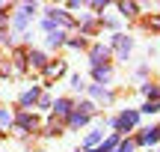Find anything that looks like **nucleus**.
<instances>
[{
  "instance_id": "20",
  "label": "nucleus",
  "mask_w": 160,
  "mask_h": 152,
  "mask_svg": "<svg viewBox=\"0 0 160 152\" xmlns=\"http://www.w3.org/2000/svg\"><path fill=\"white\" fill-rule=\"evenodd\" d=\"M119 143H122V137H119V134H110V137H104V140H101V146H98L95 152H113Z\"/></svg>"
},
{
  "instance_id": "1",
  "label": "nucleus",
  "mask_w": 160,
  "mask_h": 152,
  "mask_svg": "<svg viewBox=\"0 0 160 152\" xmlns=\"http://www.w3.org/2000/svg\"><path fill=\"white\" fill-rule=\"evenodd\" d=\"M110 125H113V134H128V131H137L139 125V111L137 107H125V111H119L113 119H107Z\"/></svg>"
},
{
  "instance_id": "29",
  "label": "nucleus",
  "mask_w": 160,
  "mask_h": 152,
  "mask_svg": "<svg viewBox=\"0 0 160 152\" xmlns=\"http://www.w3.org/2000/svg\"><path fill=\"white\" fill-rule=\"evenodd\" d=\"M36 105H39L42 111H51V105H53V99H51V95H48V93H42V95H39V101H36Z\"/></svg>"
},
{
  "instance_id": "15",
  "label": "nucleus",
  "mask_w": 160,
  "mask_h": 152,
  "mask_svg": "<svg viewBox=\"0 0 160 152\" xmlns=\"http://www.w3.org/2000/svg\"><path fill=\"white\" fill-rule=\"evenodd\" d=\"M139 93L145 95V101H160V84L145 81V84H139Z\"/></svg>"
},
{
  "instance_id": "11",
  "label": "nucleus",
  "mask_w": 160,
  "mask_h": 152,
  "mask_svg": "<svg viewBox=\"0 0 160 152\" xmlns=\"http://www.w3.org/2000/svg\"><path fill=\"white\" fill-rule=\"evenodd\" d=\"M86 93H89L95 101H101V105H113V101H116V95L110 93V87H98V84H89V87H86Z\"/></svg>"
},
{
  "instance_id": "30",
  "label": "nucleus",
  "mask_w": 160,
  "mask_h": 152,
  "mask_svg": "<svg viewBox=\"0 0 160 152\" xmlns=\"http://www.w3.org/2000/svg\"><path fill=\"white\" fill-rule=\"evenodd\" d=\"M107 6H110L107 0H95V3H89V9H95L98 15H104V9H107Z\"/></svg>"
},
{
  "instance_id": "21",
  "label": "nucleus",
  "mask_w": 160,
  "mask_h": 152,
  "mask_svg": "<svg viewBox=\"0 0 160 152\" xmlns=\"http://www.w3.org/2000/svg\"><path fill=\"white\" fill-rule=\"evenodd\" d=\"M12 117H15V113H12L9 107H0V134L12 128Z\"/></svg>"
},
{
  "instance_id": "14",
  "label": "nucleus",
  "mask_w": 160,
  "mask_h": 152,
  "mask_svg": "<svg viewBox=\"0 0 160 152\" xmlns=\"http://www.w3.org/2000/svg\"><path fill=\"white\" fill-rule=\"evenodd\" d=\"M89 119H92V117H86V113H80L77 107H74V111L65 117V125H68L71 131H80V128H86V125H89Z\"/></svg>"
},
{
  "instance_id": "22",
  "label": "nucleus",
  "mask_w": 160,
  "mask_h": 152,
  "mask_svg": "<svg viewBox=\"0 0 160 152\" xmlns=\"http://www.w3.org/2000/svg\"><path fill=\"white\" fill-rule=\"evenodd\" d=\"M68 87L74 90V93H83V90L89 87V84H86V78H83V75H77V72H74V75L68 78Z\"/></svg>"
},
{
  "instance_id": "13",
  "label": "nucleus",
  "mask_w": 160,
  "mask_h": 152,
  "mask_svg": "<svg viewBox=\"0 0 160 152\" xmlns=\"http://www.w3.org/2000/svg\"><path fill=\"white\" fill-rule=\"evenodd\" d=\"M30 21H33V18H30L24 9H18L15 15L9 18V30H15V33H21V36H24V33H27V24H30Z\"/></svg>"
},
{
  "instance_id": "18",
  "label": "nucleus",
  "mask_w": 160,
  "mask_h": 152,
  "mask_svg": "<svg viewBox=\"0 0 160 152\" xmlns=\"http://www.w3.org/2000/svg\"><path fill=\"white\" fill-rule=\"evenodd\" d=\"M116 9H119V18H137L142 6L139 3H116Z\"/></svg>"
},
{
  "instance_id": "25",
  "label": "nucleus",
  "mask_w": 160,
  "mask_h": 152,
  "mask_svg": "<svg viewBox=\"0 0 160 152\" xmlns=\"http://www.w3.org/2000/svg\"><path fill=\"white\" fill-rule=\"evenodd\" d=\"M145 27L154 30V33H160V12H151V15L145 18Z\"/></svg>"
},
{
  "instance_id": "16",
  "label": "nucleus",
  "mask_w": 160,
  "mask_h": 152,
  "mask_svg": "<svg viewBox=\"0 0 160 152\" xmlns=\"http://www.w3.org/2000/svg\"><path fill=\"white\" fill-rule=\"evenodd\" d=\"M101 140H104V131H101V128H92L89 134H86V140H83V152L98 149V146H101Z\"/></svg>"
},
{
  "instance_id": "19",
  "label": "nucleus",
  "mask_w": 160,
  "mask_h": 152,
  "mask_svg": "<svg viewBox=\"0 0 160 152\" xmlns=\"http://www.w3.org/2000/svg\"><path fill=\"white\" fill-rule=\"evenodd\" d=\"M59 134H62V119L51 117V122L45 125V137H59Z\"/></svg>"
},
{
  "instance_id": "33",
  "label": "nucleus",
  "mask_w": 160,
  "mask_h": 152,
  "mask_svg": "<svg viewBox=\"0 0 160 152\" xmlns=\"http://www.w3.org/2000/svg\"><path fill=\"white\" fill-rule=\"evenodd\" d=\"M3 9H6V3H3V0H0V12H3Z\"/></svg>"
},
{
  "instance_id": "4",
  "label": "nucleus",
  "mask_w": 160,
  "mask_h": 152,
  "mask_svg": "<svg viewBox=\"0 0 160 152\" xmlns=\"http://www.w3.org/2000/svg\"><path fill=\"white\" fill-rule=\"evenodd\" d=\"M45 18H48V21H51L57 30H62V33H65L68 27H74V18H71L65 9H59V6H51V9H45Z\"/></svg>"
},
{
  "instance_id": "5",
  "label": "nucleus",
  "mask_w": 160,
  "mask_h": 152,
  "mask_svg": "<svg viewBox=\"0 0 160 152\" xmlns=\"http://www.w3.org/2000/svg\"><path fill=\"white\" fill-rule=\"evenodd\" d=\"M48 63H51V57H48L42 48H27V69H33V72H45Z\"/></svg>"
},
{
  "instance_id": "10",
  "label": "nucleus",
  "mask_w": 160,
  "mask_h": 152,
  "mask_svg": "<svg viewBox=\"0 0 160 152\" xmlns=\"http://www.w3.org/2000/svg\"><path fill=\"white\" fill-rule=\"evenodd\" d=\"M39 95H42L39 87H27L21 95H18V107H21V111H33V105L39 101Z\"/></svg>"
},
{
  "instance_id": "7",
  "label": "nucleus",
  "mask_w": 160,
  "mask_h": 152,
  "mask_svg": "<svg viewBox=\"0 0 160 152\" xmlns=\"http://www.w3.org/2000/svg\"><path fill=\"white\" fill-rule=\"evenodd\" d=\"M110 45L107 42H95V45L89 48V63L92 66H101V63H110Z\"/></svg>"
},
{
  "instance_id": "26",
  "label": "nucleus",
  "mask_w": 160,
  "mask_h": 152,
  "mask_svg": "<svg viewBox=\"0 0 160 152\" xmlns=\"http://www.w3.org/2000/svg\"><path fill=\"white\" fill-rule=\"evenodd\" d=\"M133 149H137V143H133L131 137H122V143H119L113 152H133Z\"/></svg>"
},
{
  "instance_id": "28",
  "label": "nucleus",
  "mask_w": 160,
  "mask_h": 152,
  "mask_svg": "<svg viewBox=\"0 0 160 152\" xmlns=\"http://www.w3.org/2000/svg\"><path fill=\"white\" fill-rule=\"evenodd\" d=\"M74 107H77L80 113H86V117H92V113L98 111V107H95V101H80V105H74Z\"/></svg>"
},
{
  "instance_id": "17",
  "label": "nucleus",
  "mask_w": 160,
  "mask_h": 152,
  "mask_svg": "<svg viewBox=\"0 0 160 152\" xmlns=\"http://www.w3.org/2000/svg\"><path fill=\"white\" fill-rule=\"evenodd\" d=\"M65 39H68V33H62V30H57V33H48V39H45V45L51 48H65Z\"/></svg>"
},
{
  "instance_id": "31",
  "label": "nucleus",
  "mask_w": 160,
  "mask_h": 152,
  "mask_svg": "<svg viewBox=\"0 0 160 152\" xmlns=\"http://www.w3.org/2000/svg\"><path fill=\"white\" fill-rule=\"evenodd\" d=\"M133 75H137V81H142V84H145V78H148V66H139Z\"/></svg>"
},
{
  "instance_id": "24",
  "label": "nucleus",
  "mask_w": 160,
  "mask_h": 152,
  "mask_svg": "<svg viewBox=\"0 0 160 152\" xmlns=\"http://www.w3.org/2000/svg\"><path fill=\"white\" fill-rule=\"evenodd\" d=\"M154 117V113H160V101H145L142 107H139V117Z\"/></svg>"
},
{
  "instance_id": "27",
  "label": "nucleus",
  "mask_w": 160,
  "mask_h": 152,
  "mask_svg": "<svg viewBox=\"0 0 160 152\" xmlns=\"http://www.w3.org/2000/svg\"><path fill=\"white\" fill-rule=\"evenodd\" d=\"M0 45L12 48V45H15V33H12V30H0Z\"/></svg>"
},
{
  "instance_id": "2",
  "label": "nucleus",
  "mask_w": 160,
  "mask_h": 152,
  "mask_svg": "<svg viewBox=\"0 0 160 152\" xmlns=\"http://www.w3.org/2000/svg\"><path fill=\"white\" fill-rule=\"evenodd\" d=\"M12 128H15L18 137H27L30 131L39 128V117H36L33 111H18L15 117H12Z\"/></svg>"
},
{
  "instance_id": "9",
  "label": "nucleus",
  "mask_w": 160,
  "mask_h": 152,
  "mask_svg": "<svg viewBox=\"0 0 160 152\" xmlns=\"http://www.w3.org/2000/svg\"><path fill=\"white\" fill-rule=\"evenodd\" d=\"M92 81H95L98 87H110V81H113V66L110 63L92 66Z\"/></svg>"
},
{
  "instance_id": "23",
  "label": "nucleus",
  "mask_w": 160,
  "mask_h": 152,
  "mask_svg": "<svg viewBox=\"0 0 160 152\" xmlns=\"http://www.w3.org/2000/svg\"><path fill=\"white\" fill-rule=\"evenodd\" d=\"M65 48H71V51H83L86 39H83V36H68V39H65Z\"/></svg>"
},
{
  "instance_id": "6",
  "label": "nucleus",
  "mask_w": 160,
  "mask_h": 152,
  "mask_svg": "<svg viewBox=\"0 0 160 152\" xmlns=\"http://www.w3.org/2000/svg\"><path fill=\"white\" fill-rule=\"evenodd\" d=\"M133 143H137V146H145V149L157 146V143H160V131H157V125H151V128H139V134L133 137Z\"/></svg>"
},
{
  "instance_id": "12",
  "label": "nucleus",
  "mask_w": 160,
  "mask_h": 152,
  "mask_svg": "<svg viewBox=\"0 0 160 152\" xmlns=\"http://www.w3.org/2000/svg\"><path fill=\"white\" fill-rule=\"evenodd\" d=\"M65 72H68V63H65V60H51V63L45 66V72H42V75H45L48 81H57V78H62Z\"/></svg>"
},
{
  "instance_id": "8",
  "label": "nucleus",
  "mask_w": 160,
  "mask_h": 152,
  "mask_svg": "<svg viewBox=\"0 0 160 152\" xmlns=\"http://www.w3.org/2000/svg\"><path fill=\"white\" fill-rule=\"evenodd\" d=\"M71 111H74V101H71L68 95H59V99H53V105H51V117H57V119H65Z\"/></svg>"
},
{
  "instance_id": "32",
  "label": "nucleus",
  "mask_w": 160,
  "mask_h": 152,
  "mask_svg": "<svg viewBox=\"0 0 160 152\" xmlns=\"http://www.w3.org/2000/svg\"><path fill=\"white\" fill-rule=\"evenodd\" d=\"M21 9H24V12H27V15H30V18H33V15H36V12H39V6H36V3H24V6H21Z\"/></svg>"
},
{
  "instance_id": "3",
  "label": "nucleus",
  "mask_w": 160,
  "mask_h": 152,
  "mask_svg": "<svg viewBox=\"0 0 160 152\" xmlns=\"http://www.w3.org/2000/svg\"><path fill=\"white\" fill-rule=\"evenodd\" d=\"M107 45H110V51L116 48V57L128 63V57H131V51H133V36H128V33H110Z\"/></svg>"
},
{
  "instance_id": "34",
  "label": "nucleus",
  "mask_w": 160,
  "mask_h": 152,
  "mask_svg": "<svg viewBox=\"0 0 160 152\" xmlns=\"http://www.w3.org/2000/svg\"><path fill=\"white\" fill-rule=\"evenodd\" d=\"M157 131H160V122H157Z\"/></svg>"
}]
</instances>
